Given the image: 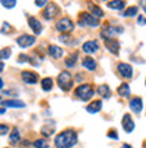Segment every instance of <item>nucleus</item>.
Segmentation results:
<instances>
[{
    "instance_id": "39",
    "label": "nucleus",
    "mask_w": 146,
    "mask_h": 148,
    "mask_svg": "<svg viewBox=\"0 0 146 148\" xmlns=\"http://www.w3.org/2000/svg\"><path fill=\"white\" fill-rule=\"evenodd\" d=\"M1 93H6V94H8V96H18L16 92H10V90H1Z\"/></svg>"
},
{
    "instance_id": "21",
    "label": "nucleus",
    "mask_w": 146,
    "mask_h": 148,
    "mask_svg": "<svg viewBox=\"0 0 146 148\" xmlns=\"http://www.w3.org/2000/svg\"><path fill=\"white\" fill-rule=\"evenodd\" d=\"M98 94H100L102 97L104 98H110L111 97V90H110V86L108 85H100L98 86V89H96Z\"/></svg>"
},
{
    "instance_id": "9",
    "label": "nucleus",
    "mask_w": 146,
    "mask_h": 148,
    "mask_svg": "<svg viewBox=\"0 0 146 148\" xmlns=\"http://www.w3.org/2000/svg\"><path fill=\"white\" fill-rule=\"evenodd\" d=\"M58 14H60V8L55 3H49L48 7L45 8L44 12H42V15H44L45 19H51V18H54V16L58 15Z\"/></svg>"
},
{
    "instance_id": "23",
    "label": "nucleus",
    "mask_w": 146,
    "mask_h": 148,
    "mask_svg": "<svg viewBox=\"0 0 146 148\" xmlns=\"http://www.w3.org/2000/svg\"><path fill=\"white\" fill-rule=\"evenodd\" d=\"M126 5V1L123 0H115V1H108L107 3V7L112 8V10H123Z\"/></svg>"
},
{
    "instance_id": "22",
    "label": "nucleus",
    "mask_w": 146,
    "mask_h": 148,
    "mask_svg": "<svg viewBox=\"0 0 146 148\" xmlns=\"http://www.w3.org/2000/svg\"><path fill=\"white\" fill-rule=\"evenodd\" d=\"M83 66L88 70H95L96 69V61L92 57H85L83 59Z\"/></svg>"
},
{
    "instance_id": "15",
    "label": "nucleus",
    "mask_w": 146,
    "mask_h": 148,
    "mask_svg": "<svg viewBox=\"0 0 146 148\" xmlns=\"http://www.w3.org/2000/svg\"><path fill=\"white\" fill-rule=\"evenodd\" d=\"M48 53H49V55H50L51 58L58 59V58H61V57H62L64 50L61 49V47L55 46V45H50V46L48 47Z\"/></svg>"
},
{
    "instance_id": "34",
    "label": "nucleus",
    "mask_w": 146,
    "mask_h": 148,
    "mask_svg": "<svg viewBox=\"0 0 146 148\" xmlns=\"http://www.w3.org/2000/svg\"><path fill=\"white\" fill-rule=\"evenodd\" d=\"M10 31H11L10 24L6 23V22H3V23H1V32H3V34H6V32H10Z\"/></svg>"
},
{
    "instance_id": "26",
    "label": "nucleus",
    "mask_w": 146,
    "mask_h": 148,
    "mask_svg": "<svg viewBox=\"0 0 146 148\" xmlns=\"http://www.w3.org/2000/svg\"><path fill=\"white\" fill-rule=\"evenodd\" d=\"M138 14V7L137 5H131V7H129V8H126V11L123 12L122 15L125 16V18H133V16H135Z\"/></svg>"
},
{
    "instance_id": "7",
    "label": "nucleus",
    "mask_w": 146,
    "mask_h": 148,
    "mask_svg": "<svg viewBox=\"0 0 146 148\" xmlns=\"http://www.w3.org/2000/svg\"><path fill=\"white\" fill-rule=\"evenodd\" d=\"M16 43L22 49H27V47H31L35 43V36L28 35V34H23V35H20L19 38L16 39Z\"/></svg>"
},
{
    "instance_id": "12",
    "label": "nucleus",
    "mask_w": 146,
    "mask_h": 148,
    "mask_svg": "<svg viewBox=\"0 0 146 148\" xmlns=\"http://www.w3.org/2000/svg\"><path fill=\"white\" fill-rule=\"evenodd\" d=\"M122 127H123V129L126 131V133H131L133 131H134L135 124H134V121H133V119H131V116L129 114V113L123 116V119H122Z\"/></svg>"
},
{
    "instance_id": "40",
    "label": "nucleus",
    "mask_w": 146,
    "mask_h": 148,
    "mask_svg": "<svg viewBox=\"0 0 146 148\" xmlns=\"http://www.w3.org/2000/svg\"><path fill=\"white\" fill-rule=\"evenodd\" d=\"M139 4H142V8L145 10V12H146V1H139Z\"/></svg>"
},
{
    "instance_id": "24",
    "label": "nucleus",
    "mask_w": 146,
    "mask_h": 148,
    "mask_svg": "<svg viewBox=\"0 0 146 148\" xmlns=\"http://www.w3.org/2000/svg\"><path fill=\"white\" fill-rule=\"evenodd\" d=\"M89 10H91L92 15L95 16V18H98V19L104 16V12H103V10L99 7L98 4H89Z\"/></svg>"
},
{
    "instance_id": "25",
    "label": "nucleus",
    "mask_w": 146,
    "mask_h": 148,
    "mask_svg": "<svg viewBox=\"0 0 146 148\" xmlns=\"http://www.w3.org/2000/svg\"><path fill=\"white\" fill-rule=\"evenodd\" d=\"M20 140V133H19V129L16 128H12V132L10 133V141L12 144H18Z\"/></svg>"
},
{
    "instance_id": "41",
    "label": "nucleus",
    "mask_w": 146,
    "mask_h": 148,
    "mask_svg": "<svg viewBox=\"0 0 146 148\" xmlns=\"http://www.w3.org/2000/svg\"><path fill=\"white\" fill-rule=\"evenodd\" d=\"M122 148H131V145H129V144H123V145H122Z\"/></svg>"
},
{
    "instance_id": "3",
    "label": "nucleus",
    "mask_w": 146,
    "mask_h": 148,
    "mask_svg": "<svg viewBox=\"0 0 146 148\" xmlns=\"http://www.w3.org/2000/svg\"><path fill=\"white\" fill-rule=\"evenodd\" d=\"M57 82H58V86L64 90V92H69V90L72 89V86H73V78H72L71 73L66 70L61 71V73L58 74Z\"/></svg>"
},
{
    "instance_id": "13",
    "label": "nucleus",
    "mask_w": 146,
    "mask_h": 148,
    "mask_svg": "<svg viewBox=\"0 0 146 148\" xmlns=\"http://www.w3.org/2000/svg\"><path fill=\"white\" fill-rule=\"evenodd\" d=\"M99 50V43L96 40H87V42L83 43V51L84 53H88V54H92V53H96Z\"/></svg>"
},
{
    "instance_id": "32",
    "label": "nucleus",
    "mask_w": 146,
    "mask_h": 148,
    "mask_svg": "<svg viewBox=\"0 0 146 148\" xmlns=\"http://www.w3.org/2000/svg\"><path fill=\"white\" fill-rule=\"evenodd\" d=\"M1 4H3V7L6 8H12V7H15V4H16V0H1Z\"/></svg>"
},
{
    "instance_id": "33",
    "label": "nucleus",
    "mask_w": 146,
    "mask_h": 148,
    "mask_svg": "<svg viewBox=\"0 0 146 148\" xmlns=\"http://www.w3.org/2000/svg\"><path fill=\"white\" fill-rule=\"evenodd\" d=\"M107 136L111 137V139H115V140H118V132L115 131V129H110L108 133H107Z\"/></svg>"
},
{
    "instance_id": "30",
    "label": "nucleus",
    "mask_w": 146,
    "mask_h": 148,
    "mask_svg": "<svg viewBox=\"0 0 146 148\" xmlns=\"http://www.w3.org/2000/svg\"><path fill=\"white\" fill-rule=\"evenodd\" d=\"M0 57H1V59H8L11 57V49L10 47H3L1 53H0Z\"/></svg>"
},
{
    "instance_id": "36",
    "label": "nucleus",
    "mask_w": 146,
    "mask_h": 148,
    "mask_svg": "<svg viewBox=\"0 0 146 148\" xmlns=\"http://www.w3.org/2000/svg\"><path fill=\"white\" fill-rule=\"evenodd\" d=\"M8 131H10V128H8L7 125H6V124H1V127H0V133H1L3 136H4V135H7Z\"/></svg>"
},
{
    "instance_id": "4",
    "label": "nucleus",
    "mask_w": 146,
    "mask_h": 148,
    "mask_svg": "<svg viewBox=\"0 0 146 148\" xmlns=\"http://www.w3.org/2000/svg\"><path fill=\"white\" fill-rule=\"evenodd\" d=\"M79 26L81 27H98L99 26V19L95 18L92 14L88 12H81L79 16Z\"/></svg>"
},
{
    "instance_id": "18",
    "label": "nucleus",
    "mask_w": 146,
    "mask_h": 148,
    "mask_svg": "<svg viewBox=\"0 0 146 148\" xmlns=\"http://www.w3.org/2000/svg\"><path fill=\"white\" fill-rule=\"evenodd\" d=\"M1 106H7V108H24L26 104L20 100H4L1 101Z\"/></svg>"
},
{
    "instance_id": "14",
    "label": "nucleus",
    "mask_w": 146,
    "mask_h": 148,
    "mask_svg": "<svg viewBox=\"0 0 146 148\" xmlns=\"http://www.w3.org/2000/svg\"><path fill=\"white\" fill-rule=\"evenodd\" d=\"M55 131V123L54 121H46L44 125H42V128H41V133L44 135V136H51Z\"/></svg>"
},
{
    "instance_id": "35",
    "label": "nucleus",
    "mask_w": 146,
    "mask_h": 148,
    "mask_svg": "<svg viewBox=\"0 0 146 148\" xmlns=\"http://www.w3.org/2000/svg\"><path fill=\"white\" fill-rule=\"evenodd\" d=\"M28 61H30V57H28V55H24V54L19 55V59H18V62H19V63H22V62H28Z\"/></svg>"
},
{
    "instance_id": "29",
    "label": "nucleus",
    "mask_w": 146,
    "mask_h": 148,
    "mask_svg": "<svg viewBox=\"0 0 146 148\" xmlns=\"http://www.w3.org/2000/svg\"><path fill=\"white\" fill-rule=\"evenodd\" d=\"M76 61H77V53H73V54H71L66 59H65V65H66L68 67H73Z\"/></svg>"
},
{
    "instance_id": "42",
    "label": "nucleus",
    "mask_w": 146,
    "mask_h": 148,
    "mask_svg": "<svg viewBox=\"0 0 146 148\" xmlns=\"http://www.w3.org/2000/svg\"><path fill=\"white\" fill-rule=\"evenodd\" d=\"M145 85H146V81H145Z\"/></svg>"
},
{
    "instance_id": "16",
    "label": "nucleus",
    "mask_w": 146,
    "mask_h": 148,
    "mask_svg": "<svg viewBox=\"0 0 146 148\" xmlns=\"http://www.w3.org/2000/svg\"><path fill=\"white\" fill-rule=\"evenodd\" d=\"M106 42V47L112 53V54H118L119 50H120V45L116 39H108V40H104Z\"/></svg>"
},
{
    "instance_id": "28",
    "label": "nucleus",
    "mask_w": 146,
    "mask_h": 148,
    "mask_svg": "<svg viewBox=\"0 0 146 148\" xmlns=\"http://www.w3.org/2000/svg\"><path fill=\"white\" fill-rule=\"evenodd\" d=\"M41 86H42V90L49 92V90H51V88H53V79H51V78H44V79L41 81Z\"/></svg>"
},
{
    "instance_id": "1",
    "label": "nucleus",
    "mask_w": 146,
    "mask_h": 148,
    "mask_svg": "<svg viewBox=\"0 0 146 148\" xmlns=\"http://www.w3.org/2000/svg\"><path fill=\"white\" fill-rule=\"evenodd\" d=\"M76 143H77V133L73 129H65L54 139V144L57 148H72L76 145Z\"/></svg>"
},
{
    "instance_id": "2",
    "label": "nucleus",
    "mask_w": 146,
    "mask_h": 148,
    "mask_svg": "<svg viewBox=\"0 0 146 148\" xmlns=\"http://www.w3.org/2000/svg\"><path fill=\"white\" fill-rule=\"evenodd\" d=\"M93 93H95V90H93V86L91 84H83L75 90V96L77 98H80L81 101L91 100L93 97Z\"/></svg>"
},
{
    "instance_id": "38",
    "label": "nucleus",
    "mask_w": 146,
    "mask_h": 148,
    "mask_svg": "<svg viewBox=\"0 0 146 148\" xmlns=\"http://www.w3.org/2000/svg\"><path fill=\"white\" fill-rule=\"evenodd\" d=\"M35 4L38 5V7H44L45 4H48V1H46V0H41V1H39V0H37Z\"/></svg>"
},
{
    "instance_id": "37",
    "label": "nucleus",
    "mask_w": 146,
    "mask_h": 148,
    "mask_svg": "<svg viewBox=\"0 0 146 148\" xmlns=\"http://www.w3.org/2000/svg\"><path fill=\"white\" fill-rule=\"evenodd\" d=\"M138 23L141 24V26H143V24H146V19H145V18H143L142 15H139V16H138Z\"/></svg>"
},
{
    "instance_id": "6",
    "label": "nucleus",
    "mask_w": 146,
    "mask_h": 148,
    "mask_svg": "<svg viewBox=\"0 0 146 148\" xmlns=\"http://www.w3.org/2000/svg\"><path fill=\"white\" fill-rule=\"evenodd\" d=\"M55 27L61 32H69L75 28V24H73V22H72L69 18L65 16V18H62V19H60L58 22H57V26H55Z\"/></svg>"
},
{
    "instance_id": "19",
    "label": "nucleus",
    "mask_w": 146,
    "mask_h": 148,
    "mask_svg": "<svg viewBox=\"0 0 146 148\" xmlns=\"http://www.w3.org/2000/svg\"><path fill=\"white\" fill-rule=\"evenodd\" d=\"M102 106H103L102 100H93L89 105H87V112L88 113H98V112H100Z\"/></svg>"
},
{
    "instance_id": "11",
    "label": "nucleus",
    "mask_w": 146,
    "mask_h": 148,
    "mask_svg": "<svg viewBox=\"0 0 146 148\" xmlns=\"http://www.w3.org/2000/svg\"><path fill=\"white\" fill-rule=\"evenodd\" d=\"M27 22H28L30 28L34 31V34L39 35L41 32H42V24H41L39 20L37 19V18H34V16H27Z\"/></svg>"
},
{
    "instance_id": "5",
    "label": "nucleus",
    "mask_w": 146,
    "mask_h": 148,
    "mask_svg": "<svg viewBox=\"0 0 146 148\" xmlns=\"http://www.w3.org/2000/svg\"><path fill=\"white\" fill-rule=\"evenodd\" d=\"M123 32L122 27H116V26H110V24H104L102 30V38L104 40H108V39H114L115 34H120Z\"/></svg>"
},
{
    "instance_id": "31",
    "label": "nucleus",
    "mask_w": 146,
    "mask_h": 148,
    "mask_svg": "<svg viewBox=\"0 0 146 148\" xmlns=\"http://www.w3.org/2000/svg\"><path fill=\"white\" fill-rule=\"evenodd\" d=\"M34 147L35 148H48V143H46V140H44V139H38V140L34 141Z\"/></svg>"
},
{
    "instance_id": "8",
    "label": "nucleus",
    "mask_w": 146,
    "mask_h": 148,
    "mask_svg": "<svg viewBox=\"0 0 146 148\" xmlns=\"http://www.w3.org/2000/svg\"><path fill=\"white\" fill-rule=\"evenodd\" d=\"M116 70H118L119 75H120L122 78H125V79L133 77V67H131L129 63L120 62L118 65V69H116Z\"/></svg>"
},
{
    "instance_id": "17",
    "label": "nucleus",
    "mask_w": 146,
    "mask_h": 148,
    "mask_svg": "<svg viewBox=\"0 0 146 148\" xmlns=\"http://www.w3.org/2000/svg\"><path fill=\"white\" fill-rule=\"evenodd\" d=\"M143 108V104H142V98L141 97H134L130 100V109L135 113H139L142 110Z\"/></svg>"
},
{
    "instance_id": "27",
    "label": "nucleus",
    "mask_w": 146,
    "mask_h": 148,
    "mask_svg": "<svg viewBox=\"0 0 146 148\" xmlns=\"http://www.w3.org/2000/svg\"><path fill=\"white\" fill-rule=\"evenodd\" d=\"M58 39H60V42L65 43V45H76V40L69 34H61L58 36Z\"/></svg>"
},
{
    "instance_id": "10",
    "label": "nucleus",
    "mask_w": 146,
    "mask_h": 148,
    "mask_svg": "<svg viewBox=\"0 0 146 148\" xmlns=\"http://www.w3.org/2000/svg\"><path fill=\"white\" fill-rule=\"evenodd\" d=\"M22 79H23L26 84H28V85H34V84L38 82L39 77H38V74L34 73V71L26 70V71H22Z\"/></svg>"
},
{
    "instance_id": "20",
    "label": "nucleus",
    "mask_w": 146,
    "mask_h": 148,
    "mask_svg": "<svg viewBox=\"0 0 146 148\" xmlns=\"http://www.w3.org/2000/svg\"><path fill=\"white\" fill-rule=\"evenodd\" d=\"M116 92H118V94L119 96H122V97H129L130 93H131L130 86H129V84H126V82H123L122 85L116 89Z\"/></svg>"
}]
</instances>
